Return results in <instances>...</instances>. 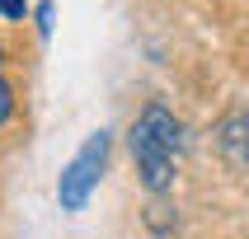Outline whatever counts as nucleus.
<instances>
[{
  "label": "nucleus",
  "instance_id": "7ed1b4c3",
  "mask_svg": "<svg viewBox=\"0 0 249 239\" xmlns=\"http://www.w3.org/2000/svg\"><path fill=\"white\" fill-rule=\"evenodd\" d=\"M216 145H221L226 164L231 169H249V112H231V117H221V127H216Z\"/></svg>",
  "mask_w": 249,
  "mask_h": 239
},
{
  "label": "nucleus",
  "instance_id": "f257e3e1",
  "mask_svg": "<svg viewBox=\"0 0 249 239\" xmlns=\"http://www.w3.org/2000/svg\"><path fill=\"white\" fill-rule=\"evenodd\" d=\"M179 150H183V127L165 103H146L141 117L132 122V159L146 183V192H169L179 174Z\"/></svg>",
  "mask_w": 249,
  "mask_h": 239
},
{
  "label": "nucleus",
  "instance_id": "423d86ee",
  "mask_svg": "<svg viewBox=\"0 0 249 239\" xmlns=\"http://www.w3.org/2000/svg\"><path fill=\"white\" fill-rule=\"evenodd\" d=\"M0 14H5V19H24L28 5H24V0H0Z\"/></svg>",
  "mask_w": 249,
  "mask_h": 239
},
{
  "label": "nucleus",
  "instance_id": "f03ea898",
  "mask_svg": "<svg viewBox=\"0 0 249 239\" xmlns=\"http://www.w3.org/2000/svg\"><path fill=\"white\" fill-rule=\"evenodd\" d=\"M104 159H108V131H94V136L75 150V159L61 169V183H56V202H61V211H85V202H89L94 188H99Z\"/></svg>",
  "mask_w": 249,
  "mask_h": 239
},
{
  "label": "nucleus",
  "instance_id": "20e7f679",
  "mask_svg": "<svg viewBox=\"0 0 249 239\" xmlns=\"http://www.w3.org/2000/svg\"><path fill=\"white\" fill-rule=\"evenodd\" d=\"M10 112H14V89L5 80V70H0V122H10Z\"/></svg>",
  "mask_w": 249,
  "mask_h": 239
},
{
  "label": "nucleus",
  "instance_id": "39448f33",
  "mask_svg": "<svg viewBox=\"0 0 249 239\" xmlns=\"http://www.w3.org/2000/svg\"><path fill=\"white\" fill-rule=\"evenodd\" d=\"M38 33H42V38L52 33V0H42V5H38Z\"/></svg>",
  "mask_w": 249,
  "mask_h": 239
}]
</instances>
